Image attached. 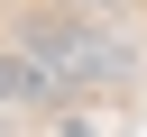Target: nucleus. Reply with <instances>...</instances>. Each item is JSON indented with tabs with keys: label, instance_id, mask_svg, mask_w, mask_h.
I'll list each match as a JSON object with an SVG mask.
<instances>
[{
	"label": "nucleus",
	"instance_id": "f257e3e1",
	"mask_svg": "<svg viewBox=\"0 0 147 137\" xmlns=\"http://www.w3.org/2000/svg\"><path fill=\"white\" fill-rule=\"evenodd\" d=\"M110 73H119V46H110V37H83V27H74V37H64V27L37 37V82H46V91H55V82H110Z\"/></svg>",
	"mask_w": 147,
	"mask_h": 137
},
{
	"label": "nucleus",
	"instance_id": "f03ea898",
	"mask_svg": "<svg viewBox=\"0 0 147 137\" xmlns=\"http://www.w3.org/2000/svg\"><path fill=\"white\" fill-rule=\"evenodd\" d=\"M46 82H37V64L28 55H0V100H37Z\"/></svg>",
	"mask_w": 147,
	"mask_h": 137
},
{
	"label": "nucleus",
	"instance_id": "7ed1b4c3",
	"mask_svg": "<svg viewBox=\"0 0 147 137\" xmlns=\"http://www.w3.org/2000/svg\"><path fill=\"white\" fill-rule=\"evenodd\" d=\"M74 137H92V128H74Z\"/></svg>",
	"mask_w": 147,
	"mask_h": 137
}]
</instances>
